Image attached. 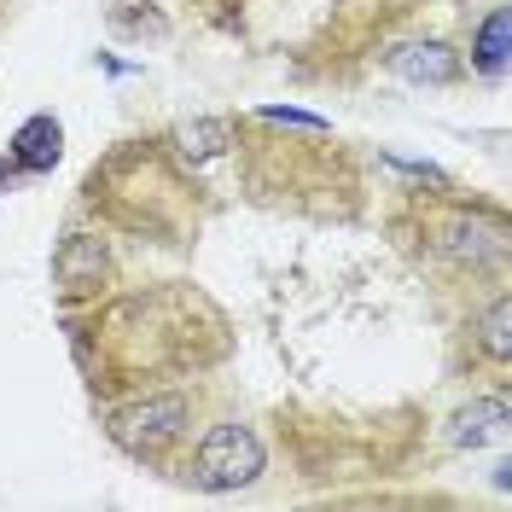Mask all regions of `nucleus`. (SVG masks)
Listing matches in <instances>:
<instances>
[{
    "mask_svg": "<svg viewBox=\"0 0 512 512\" xmlns=\"http://www.w3.org/2000/svg\"><path fill=\"white\" fill-rule=\"evenodd\" d=\"M99 280H105V251H99V239H70L59 251V286L64 297H82V291H94Z\"/></svg>",
    "mask_w": 512,
    "mask_h": 512,
    "instance_id": "20e7f679",
    "label": "nucleus"
},
{
    "mask_svg": "<svg viewBox=\"0 0 512 512\" xmlns=\"http://www.w3.org/2000/svg\"><path fill=\"white\" fill-rule=\"evenodd\" d=\"M262 472V443L245 425H216L198 443V483L204 489H245Z\"/></svg>",
    "mask_w": 512,
    "mask_h": 512,
    "instance_id": "f257e3e1",
    "label": "nucleus"
},
{
    "mask_svg": "<svg viewBox=\"0 0 512 512\" xmlns=\"http://www.w3.org/2000/svg\"><path fill=\"white\" fill-rule=\"evenodd\" d=\"M227 146V123H187L181 134H175V152L187 163H204V158H216Z\"/></svg>",
    "mask_w": 512,
    "mask_h": 512,
    "instance_id": "0eeeda50",
    "label": "nucleus"
},
{
    "mask_svg": "<svg viewBox=\"0 0 512 512\" xmlns=\"http://www.w3.org/2000/svg\"><path fill=\"white\" fill-rule=\"evenodd\" d=\"M181 425H187V402L181 396H152V402L117 414V443H128L134 454H152V448L175 443Z\"/></svg>",
    "mask_w": 512,
    "mask_h": 512,
    "instance_id": "f03ea898",
    "label": "nucleus"
},
{
    "mask_svg": "<svg viewBox=\"0 0 512 512\" xmlns=\"http://www.w3.org/2000/svg\"><path fill=\"white\" fill-rule=\"evenodd\" d=\"M64 152V128L53 117H30V123L12 134V158L24 163V169H53Z\"/></svg>",
    "mask_w": 512,
    "mask_h": 512,
    "instance_id": "39448f33",
    "label": "nucleus"
},
{
    "mask_svg": "<svg viewBox=\"0 0 512 512\" xmlns=\"http://www.w3.org/2000/svg\"><path fill=\"white\" fill-rule=\"evenodd\" d=\"M507 419H512L507 396H483V402H472L466 414L454 419V443L460 448H483L489 437H507Z\"/></svg>",
    "mask_w": 512,
    "mask_h": 512,
    "instance_id": "423d86ee",
    "label": "nucleus"
},
{
    "mask_svg": "<svg viewBox=\"0 0 512 512\" xmlns=\"http://www.w3.org/2000/svg\"><path fill=\"white\" fill-rule=\"evenodd\" d=\"M390 70L408 76V82H454L460 76V59L448 53L443 41H414V47H396L390 53Z\"/></svg>",
    "mask_w": 512,
    "mask_h": 512,
    "instance_id": "7ed1b4c3",
    "label": "nucleus"
},
{
    "mask_svg": "<svg viewBox=\"0 0 512 512\" xmlns=\"http://www.w3.org/2000/svg\"><path fill=\"white\" fill-rule=\"evenodd\" d=\"M262 117H268V123H303V128H326V117H309V111H280V105H274V111H262Z\"/></svg>",
    "mask_w": 512,
    "mask_h": 512,
    "instance_id": "9d476101",
    "label": "nucleus"
},
{
    "mask_svg": "<svg viewBox=\"0 0 512 512\" xmlns=\"http://www.w3.org/2000/svg\"><path fill=\"white\" fill-rule=\"evenodd\" d=\"M512 303L507 297H495V303H489V315H483V350L495 355V361H507L512 355Z\"/></svg>",
    "mask_w": 512,
    "mask_h": 512,
    "instance_id": "1a4fd4ad",
    "label": "nucleus"
},
{
    "mask_svg": "<svg viewBox=\"0 0 512 512\" xmlns=\"http://www.w3.org/2000/svg\"><path fill=\"white\" fill-rule=\"evenodd\" d=\"M478 70L483 76H501L507 70V12L495 6L489 18H483V35H478Z\"/></svg>",
    "mask_w": 512,
    "mask_h": 512,
    "instance_id": "6e6552de",
    "label": "nucleus"
}]
</instances>
